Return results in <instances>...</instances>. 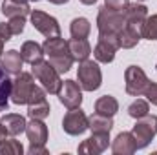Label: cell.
Masks as SVG:
<instances>
[{"instance_id": "cell-1", "label": "cell", "mask_w": 157, "mask_h": 155, "mask_svg": "<svg viewBox=\"0 0 157 155\" xmlns=\"http://www.w3.org/2000/svg\"><path fill=\"white\" fill-rule=\"evenodd\" d=\"M31 73L33 77L42 84V88L46 89V93H51V95H57L60 86H62V80H60V73L49 64V60H39L35 64H31Z\"/></svg>"}, {"instance_id": "cell-2", "label": "cell", "mask_w": 157, "mask_h": 155, "mask_svg": "<svg viewBox=\"0 0 157 155\" xmlns=\"http://www.w3.org/2000/svg\"><path fill=\"white\" fill-rule=\"evenodd\" d=\"M126 26V15L124 11L112 9L108 6L99 7V15H97V28L99 33H117Z\"/></svg>"}, {"instance_id": "cell-3", "label": "cell", "mask_w": 157, "mask_h": 155, "mask_svg": "<svg viewBox=\"0 0 157 155\" xmlns=\"http://www.w3.org/2000/svg\"><path fill=\"white\" fill-rule=\"evenodd\" d=\"M132 135L135 139V146L137 150H143L146 148L152 139L157 135V115H144L141 119H137L133 130H132Z\"/></svg>"}, {"instance_id": "cell-4", "label": "cell", "mask_w": 157, "mask_h": 155, "mask_svg": "<svg viewBox=\"0 0 157 155\" xmlns=\"http://www.w3.org/2000/svg\"><path fill=\"white\" fill-rule=\"evenodd\" d=\"M78 84L84 91H95L102 84V73L97 62L93 60H82L77 70Z\"/></svg>"}, {"instance_id": "cell-5", "label": "cell", "mask_w": 157, "mask_h": 155, "mask_svg": "<svg viewBox=\"0 0 157 155\" xmlns=\"http://www.w3.org/2000/svg\"><path fill=\"white\" fill-rule=\"evenodd\" d=\"M119 47H121V42H119L117 33H99L97 46L93 49V57L97 62L110 64L115 59V53Z\"/></svg>"}, {"instance_id": "cell-6", "label": "cell", "mask_w": 157, "mask_h": 155, "mask_svg": "<svg viewBox=\"0 0 157 155\" xmlns=\"http://www.w3.org/2000/svg\"><path fill=\"white\" fill-rule=\"evenodd\" d=\"M35 89V80H33V73H24L20 71L17 78L13 80L11 84V102L22 106V104H28L29 102V97Z\"/></svg>"}, {"instance_id": "cell-7", "label": "cell", "mask_w": 157, "mask_h": 155, "mask_svg": "<svg viewBox=\"0 0 157 155\" xmlns=\"http://www.w3.org/2000/svg\"><path fill=\"white\" fill-rule=\"evenodd\" d=\"M124 82H126V93L132 97H141L144 95L150 78L146 77V73L143 71V68L139 66H128L124 71Z\"/></svg>"}, {"instance_id": "cell-8", "label": "cell", "mask_w": 157, "mask_h": 155, "mask_svg": "<svg viewBox=\"0 0 157 155\" xmlns=\"http://www.w3.org/2000/svg\"><path fill=\"white\" fill-rule=\"evenodd\" d=\"M29 17H31L33 28H35L39 33H42L46 39L60 37V26H59V22H57L55 17H51V15H48V13H44V11H39V9H33V11L29 13Z\"/></svg>"}, {"instance_id": "cell-9", "label": "cell", "mask_w": 157, "mask_h": 155, "mask_svg": "<svg viewBox=\"0 0 157 155\" xmlns=\"http://www.w3.org/2000/svg\"><path fill=\"white\" fill-rule=\"evenodd\" d=\"M57 95H59L60 104H64V108L68 110L80 108L82 104V88L75 80H62V86Z\"/></svg>"}, {"instance_id": "cell-10", "label": "cell", "mask_w": 157, "mask_h": 155, "mask_svg": "<svg viewBox=\"0 0 157 155\" xmlns=\"http://www.w3.org/2000/svg\"><path fill=\"white\" fill-rule=\"evenodd\" d=\"M49 112L51 110H49V102L46 99V89L35 86V89H33V93L29 97V102H28V115L31 119L44 120L49 115Z\"/></svg>"}, {"instance_id": "cell-11", "label": "cell", "mask_w": 157, "mask_h": 155, "mask_svg": "<svg viewBox=\"0 0 157 155\" xmlns=\"http://www.w3.org/2000/svg\"><path fill=\"white\" fill-rule=\"evenodd\" d=\"M62 128L68 135H82L88 130V117L80 108H73L70 110L64 119H62Z\"/></svg>"}, {"instance_id": "cell-12", "label": "cell", "mask_w": 157, "mask_h": 155, "mask_svg": "<svg viewBox=\"0 0 157 155\" xmlns=\"http://www.w3.org/2000/svg\"><path fill=\"white\" fill-rule=\"evenodd\" d=\"M110 146V133H93L90 139L78 144V153L82 155H99Z\"/></svg>"}, {"instance_id": "cell-13", "label": "cell", "mask_w": 157, "mask_h": 155, "mask_svg": "<svg viewBox=\"0 0 157 155\" xmlns=\"http://www.w3.org/2000/svg\"><path fill=\"white\" fill-rule=\"evenodd\" d=\"M22 64H24V59L17 49H9L0 55V66L7 75H18L22 71Z\"/></svg>"}, {"instance_id": "cell-14", "label": "cell", "mask_w": 157, "mask_h": 155, "mask_svg": "<svg viewBox=\"0 0 157 155\" xmlns=\"http://www.w3.org/2000/svg\"><path fill=\"white\" fill-rule=\"evenodd\" d=\"M124 15H126V24L128 26H133V28H139L143 31V24L148 17V7L135 2V4H128V7L124 9Z\"/></svg>"}, {"instance_id": "cell-15", "label": "cell", "mask_w": 157, "mask_h": 155, "mask_svg": "<svg viewBox=\"0 0 157 155\" xmlns=\"http://www.w3.org/2000/svg\"><path fill=\"white\" fill-rule=\"evenodd\" d=\"M112 152L115 155H132L137 152L135 146V139L132 135V131H121L115 141L112 142Z\"/></svg>"}, {"instance_id": "cell-16", "label": "cell", "mask_w": 157, "mask_h": 155, "mask_svg": "<svg viewBox=\"0 0 157 155\" xmlns=\"http://www.w3.org/2000/svg\"><path fill=\"white\" fill-rule=\"evenodd\" d=\"M0 122H2V126L6 130V133L11 135V137L20 135L22 131H26V126H28L26 119L22 115H18V113H6L0 119Z\"/></svg>"}, {"instance_id": "cell-17", "label": "cell", "mask_w": 157, "mask_h": 155, "mask_svg": "<svg viewBox=\"0 0 157 155\" xmlns=\"http://www.w3.org/2000/svg\"><path fill=\"white\" fill-rule=\"evenodd\" d=\"M26 135H28L31 144H46L48 126L39 119H31V122H28V126H26Z\"/></svg>"}, {"instance_id": "cell-18", "label": "cell", "mask_w": 157, "mask_h": 155, "mask_svg": "<svg viewBox=\"0 0 157 155\" xmlns=\"http://www.w3.org/2000/svg\"><path fill=\"white\" fill-rule=\"evenodd\" d=\"M2 13L9 18H13V17H24L26 18L31 13L29 0H4Z\"/></svg>"}, {"instance_id": "cell-19", "label": "cell", "mask_w": 157, "mask_h": 155, "mask_svg": "<svg viewBox=\"0 0 157 155\" xmlns=\"http://www.w3.org/2000/svg\"><path fill=\"white\" fill-rule=\"evenodd\" d=\"M68 49L73 60H88V57L91 55V46L86 39H71L68 40Z\"/></svg>"}, {"instance_id": "cell-20", "label": "cell", "mask_w": 157, "mask_h": 155, "mask_svg": "<svg viewBox=\"0 0 157 155\" xmlns=\"http://www.w3.org/2000/svg\"><path fill=\"white\" fill-rule=\"evenodd\" d=\"M113 128V119L108 115H95L88 117V130H91V133H110Z\"/></svg>"}, {"instance_id": "cell-21", "label": "cell", "mask_w": 157, "mask_h": 155, "mask_svg": "<svg viewBox=\"0 0 157 155\" xmlns=\"http://www.w3.org/2000/svg\"><path fill=\"white\" fill-rule=\"evenodd\" d=\"M143 39L141 37V29L139 28H133V26H124L121 31H119V42H121V47L124 49H132L139 44V40Z\"/></svg>"}, {"instance_id": "cell-22", "label": "cell", "mask_w": 157, "mask_h": 155, "mask_svg": "<svg viewBox=\"0 0 157 155\" xmlns=\"http://www.w3.org/2000/svg\"><path fill=\"white\" fill-rule=\"evenodd\" d=\"M20 55H22L24 62H28V64H35V62H39V60L44 59V49H42L40 44L33 42V40H28V42L22 44V47H20Z\"/></svg>"}, {"instance_id": "cell-23", "label": "cell", "mask_w": 157, "mask_h": 155, "mask_svg": "<svg viewBox=\"0 0 157 155\" xmlns=\"http://www.w3.org/2000/svg\"><path fill=\"white\" fill-rule=\"evenodd\" d=\"M42 49H44V55L48 57H55V55H64V53H70L68 49V42L60 37H51V39H46L42 44Z\"/></svg>"}, {"instance_id": "cell-24", "label": "cell", "mask_w": 157, "mask_h": 155, "mask_svg": "<svg viewBox=\"0 0 157 155\" xmlns=\"http://www.w3.org/2000/svg\"><path fill=\"white\" fill-rule=\"evenodd\" d=\"M95 112L101 113V115H108V117H113L119 112V102L115 97L112 95H102L101 99H97L95 102Z\"/></svg>"}, {"instance_id": "cell-25", "label": "cell", "mask_w": 157, "mask_h": 155, "mask_svg": "<svg viewBox=\"0 0 157 155\" xmlns=\"http://www.w3.org/2000/svg\"><path fill=\"white\" fill-rule=\"evenodd\" d=\"M91 31V24L88 18L84 17H77L71 20V26H70V33H71V39H86Z\"/></svg>"}, {"instance_id": "cell-26", "label": "cell", "mask_w": 157, "mask_h": 155, "mask_svg": "<svg viewBox=\"0 0 157 155\" xmlns=\"http://www.w3.org/2000/svg\"><path fill=\"white\" fill-rule=\"evenodd\" d=\"M11 84H13V80H9L7 73L0 66V112H6L7 110L9 95H11Z\"/></svg>"}, {"instance_id": "cell-27", "label": "cell", "mask_w": 157, "mask_h": 155, "mask_svg": "<svg viewBox=\"0 0 157 155\" xmlns=\"http://www.w3.org/2000/svg\"><path fill=\"white\" fill-rule=\"evenodd\" d=\"M49 64L59 71V73H68L73 66V59L70 53H64V55H55V57H49Z\"/></svg>"}, {"instance_id": "cell-28", "label": "cell", "mask_w": 157, "mask_h": 155, "mask_svg": "<svg viewBox=\"0 0 157 155\" xmlns=\"http://www.w3.org/2000/svg\"><path fill=\"white\" fill-rule=\"evenodd\" d=\"M24 148L17 139H4L0 142V155H22Z\"/></svg>"}, {"instance_id": "cell-29", "label": "cell", "mask_w": 157, "mask_h": 155, "mask_svg": "<svg viewBox=\"0 0 157 155\" xmlns=\"http://www.w3.org/2000/svg\"><path fill=\"white\" fill-rule=\"evenodd\" d=\"M148 112H150V106H148V102L146 100H143V99H137V100H133L132 104H130V108H128V115L132 117V119H141V117L148 115Z\"/></svg>"}, {"instance_id": "cell-30", "label": "cell", "mask_w": 157, "mask_h": 155, "mask_svg": "<svg viewBox=\"0 0 157 155\" xmlns=\"http://www.w3.org/2000/svg\"><path fill=\"white\" fill-rule=\"evenodd\" d=\"M141 37L143 39H148V40H157V15L146 17L144 24H143Z\"/></svg>"}, {"instance_id": "cell-31", "label": "cell", "mask_w": 157, "mask_h": 155, "mask_svg": "<svg viewBox=\"0 0 157 155\" xmlns=\"http://www.w3.org/2000/svg\"><path fill=\"white\" fill-rule=\"evenodd\" d=\"M7 26H9V29H11V33H13V35H20V33L24 31L26 18H24V17H13V18H9Z\"/></svg>"}, {"instance_id": "cell-32", "label": "cell", "mask_w": 157, "mask_h": 155, "mask_svg": "<svg viewBox=\"0 0 157 155\" xmlns=\"http://www.w3.org/2000/svg\"><path fill=\"white\" fill-rule=\"evenodd\" d=\"M144 97L148 99V102H152L154 106H157V82H150L146 91H144Z\"/></svg>"}, {"instance_id": "cell-33", "label": "cell", "mask_w": 157, "mask_h": 155, "mask_svg": "<svg viewBox=\"0 0 157 155\" xmlns=\"http://www.w3.org/2000/svg\"><path fill=\"white\" fill-rule=\"evenodd\" d=\"M130 0H104V6L112 7V9H119V11H124L128 7Z\"/></svg>"}, {"instance_id": "cell-34", "label": "cell", "mask_w": 157, "mask_h": 155, "mask_svg": "<svg viewBox=\"0 0 157 155\" xmlns=\"http://www.w3.org/2000/svg\"><path fill=\"white\" fill-rule=\"evenodd\" d=\"M28 153L29 155H48V148H46V144H31L28 148Z\"/></svg>"}, {"instance_id": "cell-35", "label": "cell", "mask_w": 157, "mask_h": 155, "mask_svg": "<svg viewBox=\"0 0 157 155\" xmlns=\"http://www.w3.org/2000/svg\"><path fill=\"white\" fill-rule=\"evenodd\" d=\"M11 37H13V33H11L9 26L0 22V39L4 40V42H7V40H11Z\"/></svg>"}, {"instance_id": "cell-36", "label": "cell", "mask_w": 157, "mask_h": 155, "mask_svg": "<svg viewBox=\"0 0 157 155\" xmlns=\"http://www.w3.org/2000/svg\"><path fill=\"white\" fill-rule=\"evenodd\" d=\"M6 137H7V133H6V130H4V126H2V122H0V142H2Z\"/></svg>"}, {"instance_id": "cell-37", "label": "cell", "mask_w": 157, "mask_h": 155, "mask_svg": "<svg viewBox=\"0 0 157 155\" xmlns=\"http://www.w3.org/2000/svg\"><path fill=\"white\" fill-rule=\"evenodd\" d=\"M51 4H57V6H60V4H66L68 0H49Z\"/></svg>"}, {"instance_id": "cell-38", "label": "cell", "mask_w": 157, "mask_h": 155, "mask_svg": "<svg viewBox=\"0 0 157 155\" xmlns=\"http://www.w3.org/2000/svg\"><path fill=\"white\" fill-rule=\"evenodd\" d=\"M80 2H82V4H86V6H91V4H95L97 0H80Z\"/></svg>"}, {"instance_id": "cell-39", "label": "cell", "mask_w": 157, "mask_h": 155, "mask_svg": "<svg viewBox=\"0 0 157 155\" xmlns=\"http://www.w3.org/2000/svg\"><path fill=\"white\" fill-rule=\"evenodd\" d=\"M2 53H4V40L0 39V55H2Z\"/></svg>"}, {"instance_id": "cell-40", "label": "cell", "mask_w": 157, "mask_h": 155, "mask_svg": "<svg viewBox=\"0 0 157 155\" xmlns=\"http://www.w3.org/2000/svg\"><path fill=\"white\" fill-rule=\"evenodd\" d=\"M29 2H39V0H29Z\"/></svg>"}, {"instance_id": "cell-41", "label": "cell", "mask_w": 157, "mask_h": 155, "mask_svg": "<svg viewBox=\"0 0 157 155\" xmlns=\"http://www.w3.org/2000/svg\"><path fill=\"white\" fill-rule=\"evenodd\" d=\"M137 2H144V0H137Z\"/></svg>"}, {"instance_id": "cell-42", "label": "cell", "mask_w": 157, "mask_h": 155, "mask_svg": "<svg viewBox=\"0 0 157 155\" xmlns=\"http://www.w3.org/2000/svg\"><path fill=\"white\" fill-rule=\"evenodd\" d=\"M155 70H157V66H155Z\"/></svg>"}]
</instances>
